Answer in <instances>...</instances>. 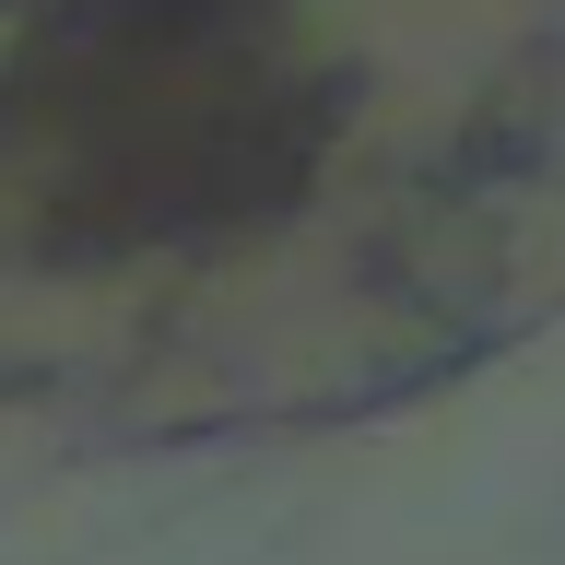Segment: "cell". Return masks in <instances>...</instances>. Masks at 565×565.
Returning a JSON list of instances; mask_svg holds the SVG:
<instances>
[{
	"label": "cell",
	"mask_w": 565,
	"mask_h": 565,
	"mask_svg": "<svg viewBox=\"0 0 565 565\" xmlns=\"http://www.w3.org/2000/svg\"><path fill=\"white\" fill-rule=\"evenodd\" d=\"M565 318V0H0V413L271 436Z\"/></svg>",
	"instance_id": "obj_1"
}]
</instances>
